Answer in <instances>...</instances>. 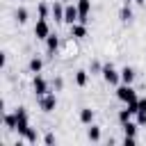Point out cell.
<instances>
[{
    "label": "cell",
    "mask_w": 146,
    "mask_h": 146,
    "mask_svg": "<svg viewBox=\"0 0 146 146\" xmlns=\"http://www.w3.org/2000/svg\"><path fill=\"white\" fill-rule=\"evenodd\" d=\"M32 91H34V96L39 98V96H46L48 91H52V87L48 84V80H46L41 73H34V75H32Z\"/></svg>",
    "instance_id": "obj_1"
},
{
    "label": "cell",
    "mask_w": 146,
    "mask_h": 146,
    "mask_svg": "<svg viewBox=\"0 0 146 146\" xmlns=\"http://www.w3.org/2000/svg\"><path fill=\"white\" fill-rule=\"evenodd\" d=\"M116 98H119L121 103H135V100H139L135 87H132V84H123V82L116 87Z\"/></svg>",
    "instance_id": "obj_2"
},
{
    "label": "cell",
    "mask_w": 146,
    "mask_h": 146,
    "mask_svg": "<svg viewBox=\"0 0 146 146\" xmlns=\"http://www.w3.org/2000/svg\"><path fill=\"white\" fill-rule=\"evenodd\" d=\"M14 112H16V121H18L16 132H18V137H23V135H25V130L30 128V114H27V110H25L23 105H18Z\"/></svg>",
    "instance_id": "obj_3"
},
{
    "label": "cell",
    "mask_w": 146,
    "mask_h": 146,
    "mask_svg": "<svg viewBox=\"0 0 146 146\" xmlns=\"http://www.w3.org/2000/svg\"><path fill=\"white\" fill-rule=\"evenodd\" d=\"M100 78H103L107 84H112V87H114V84H119V82H121V71H116V68H114V64H110V62H107V64H103V73H100Z\"/></svg>",
    "instance_id": "obj_4"
},
{
    "label": "cell",
    "mask_w": 146,
    "mask_h": 146,
    "mask_svg": "<svg viewBox=\"0 0 146 146\" xmlns=\"http://www.w3.org/2000/svg\"><path fill=\"white\" fill-rule=\"evenodd\" d=\"M39 107H41L46 114L55 112V110H57V91H48L46 96H39Z\"/></svg>",
    "instance_id": "obj_5"
},
{
    "label": "cell",
    "mask_w": 146,
    "mask_h": 146,
    "mask_svg": "<svg viewBox=\"0 0 146 146\" xmlns=\"http://www.w3.org/2000/svg\"><path fill=\"white\" fill-rule=\"evenodd\" d=\"M50 32H52V30H50V25H48V18H36V23H34V36L41 39V41H46Z\"/></svg>",
    "instance_id": "obj_6"
},
{
    "label": "cell",
    "mask_w": 146,
    "mask_h": 146,
    "mask_svg": "<svg viewBox=\"0 0 146 146\" xmlns=\"http://www.w3.org/2000/svg\"><path fill=\"white\" fill-rule=\"evenodd\" d=\"M80 21V11H78V5H66V9H64V23L66 25H73V23H78Z\"/></svg>",
    "instance_id": "obj_7"
},
{
    "label": "cell",
    "mask_w": 146,
    "mask_h": 146,
    "mask_svg": "<svg viewBox=\"0 0 146 146\" xmlns=\"http://www.w3.org/2000/svg\"><path fill=\"white\" fill-rule=\"evenodd\" d=\"M57 50H59V36H57L55 32H50V34H48V39H46V52H48L50 57H55V55H57Z\"/></svg>",
    "instance_id": "obj_8"
},
{
    "label": "cell",
    "mask_w": 146,
    "mask_h": 146,
    "mask_svg": "<svg viewBox=\"0 0 146 146\" xmlns=\"http://www.w3.org/2000/svg\"><path fill=\"white\" fill-rule=\"evenodd\" d=\"M78 11H80V23H89V14H91V0H78Z\"/></svg>",
    "instance_id": "obj_9"
},
{
    "label": "cell",
    "mask_w": 146,
    "mask_h": 146,
    "mask_svg": "<svg viewBox=\"0 0 146 146\" xmlns=\"http://www.w3.org/2000/svg\"><path fill=\"white\" fill-rule=\"evenodd\" d=\"M64 9H66V5L55 0L50 5V18H55V23H64Z\"/></svg>",
    "instance_id": "obj_10"
},
{
    "label": "cell",
    "mask_w": 146,
    "mask_h": 146,
    "mask_svg": "<svg viewBox=\"0 0 146 146\" xmlns=\"http://www.w3.org/2000/svg\"><path fill=\"white\" fill-rule=\"evenodd\" d=\"M68 34H71V39H84L87 36V23H73L71 25V30H68Z\"/></svg>",
    "instance_id": "obj_11"
},
{
    "label": "cell",
    "mask_w": 146,
    "mask_h": 146,
    "mask_svg": "<svg viewBox=\"0 0 146 146\" xmlns=\"http://www.w3.org/2000/svg\"><path fill=\"white\" fill-rule=\"evenodd\" d=\"M121 128H123V137H137V130L141 125L137 121H125V123H121Z\"/></svg>",
    "instance_id": "obj_12"
},
{
    "label": "cell",
    "mask_w": 146,
    "mask_h": 146,
    "mask_svg": "<svg viewBox=\"0 0 146 146\" xmlns=\"http://www.w3.org/2000/svg\"><path fill=\"white\" fill-rule=\"evenodd\" d=\"M135 78H137V73H135L132 66H123V68H121V82H123V84H132Z\"/></svg>",
    "instance_id": "obj_13"
},
{
    "label": "cell",
    "mask_w": 146,
    "mask_h": 146,
    "mask_svg": "<svg viewBox=\"0 0 146 146\" xmlns=\"http://www.w3.org/2000/svg\"><path fill=\"white\" fill-rule=\"evenodd\" d=\"M41 68H43V59L41 57H30V62H27V71L34 75V73H41Z\"/></svg>",
    "instance_id": "obj_14"
},
{
    "label": "cell",
    "mask_w": 146,
    "mask_h": 146,
    "mask_svg": "<svg viewBox=\"0 0 146 146\" xmlns=\"http://www.w3.org/2000/svg\"><path fill=\"white\" fill-rule=\"evenodd\" d=\"M94 119H96V112H94L91 107H82V110H80V123L89 125V123H94Z\"/></svg>",
    "instance_id": "obj_15"
},
{
    "label": "cell",
    "mask_w": 146,
    "mask_h": 146,
    "mask_svg": "<svg viewBox=\"0 0 146 146\" xmlns=\"http://www.w3.org/2000/svg\"><path fill=\"white\" fill-rule=\"evenodd\" d=\"M2 123H5L7 130H14V132H16V125H18V121H16V112H5Z\"/></svg>",
    "instance_id": "obj_16"
},
{
    "label": "cell",
    "mask_w": 146,
    "mask_h": 146,
    "mask_svg": "<svg viewBox=\"0 0 146 146\" xmlns=\"http://www.w3.org/2000/svg\"><path fill=\"white\" fill-rule=\"evenodd\" d=\"M89 75H91L89 71L78 68V71H75V84H78V87H87V84H89Z\"/></svg>",
    "instance_id": "obj_17"
},
{
    "label": "cell",
    "mask_w": 146,
    "mask_h": 146,
    "mask_svg": "<svg viewBox=\"0 0 146 146\" xmlns=\"http://www.w3.org/2000/svg\"><path fill=\"white\" fill-rule=\"evenodd\" d=\"M137 123L139 125H146V98H139V107H137Z\"/></svg>",
    "instance_id": "obj_18"
},
{
    "label": "cell",
    "mask_w": 146,
    "mask_h": 146,
    "mask_svg": "<svg viewBox=\"0 0 146 146\" xmlns=\"http://www.w3.org/2000/svg\"><path fill=\"white\" fill-rule=\"evenodd\" d=\"M27 16H30V14H27L25 7H16V9H14V21H16L18 25H25V23H27Z\"/></svg>",
    "instance_id": "obj_19"
},
{
    "label": "cell",
    "mask_w": 146,
    "mask_h": 146,
    "mask_svg": "<svg viewBox=\"0 0 146 146\" xmlns=\"http://www.w3.org/2000/svg\"><path fill=\"white\" fill-rule=\"evenodd\" d=\"M119 18H121V23H132V18H135V14H132V9H130V5H123V7L119 9Z\"/></svg>",
    "instance_id": "obj_20"
},
{
    "label": "cell",
    "mask_w": 146,
    "mask_h": 146,
    "mask_svg": "<svg viewBox=\"0 0 146 146\" xmlns=\"http://www.w3.org/2000/svg\"><path fill=\"white\" fill-rule=\"evenodd\" d=\"M87 139H89V141H100V125L89 123V128H87Z\"/></svg>",
    "instance_id": "obj_21"
},
{
    "label": "cell",
    "mask_w": 146,
    "mask_h": 146,
    "mask_svg": "<svg viewBox=\"0 0 146 146\" xmlns=\"http://www.w3.org/2000/svg\"><path fill=\"white\" fill-rule=\"evenodd\" d=\"M132 116H135V112H132V110H130L128 105H125L123 110H119V114H116V119H119V123H125V121H130Z\"/></svg>",
    "instance_id": "obj_22"
},
{
    "label": "cell",
    "mask_w": 146,
    "mask_h": 146,
    "mask_svg": "<svg viewBox=\"0 0 146 146\" xmlns=\"http://www.w3.org/2000/svg\"><path fill=\"white\" fill-rule=\"evenodd\" d=\"M21 139H23V141H27V144H36V141H39V135H36V130H34V128L30 125V128L25 130V135H23Z\"/></svg>",
    "instance_id": "obj_23"
},
{
    "label": "cell",
    "mask_w": 146,
    "mask_h": 146,
    "mask_svg": "<svg viewBox=\"0 0 146 146\" xmlns=\"http://www.w3.org/2000/svg\"><path fill=\"white\" fill-rule=\"evenodd\" d=\"M87 71H89L91 75H100V73H103V64H100L98 59H91V62H89V68H87Z\"/></svg>",
    "instance_id": "obj_24"
},
{
    "label": "cell",
    "mask_w": 146,
    "mask_h": 146,
    "mask_svg": "<svg viewBox=\"0 0 146 146\" xmlns=\"http://www.w3.org/2000/svg\"><path fill=\"white\" fill-rule=\"evenodd\" d=\"M36 11H39V18H50V7L46 2H39L36 5Z\"/></svg>",
    "instance_id": "obj_25"
},
{
    "label": "cell",
    "mask_w": 146,
    "mask_h": 146,
    "mask_svg": "<svg viewBox=\"0 0 146 146\" xmlns=\"http://www.w3.org/2000/svg\"><path fill=\"white\" fill-rule=\"evenodd\" d=\"M50 87H52V91H62L64 89V78L62 75H55L52 82H50Z\"/></svg>",
    "instance_id": "obj_26"
},
{
    "label": "cell",
    "mask_w": 146,
    "mask_h": 146,
    "mask_svg": "<svg viewBox=\"0 0 146 146\" xmlns=\"http://www.w3.org/2000/svg\"><path fill=\"white\" fill-rule=\"evenodd\" d=\"M43 144H48V146H50V144H57V137H55L52 132H48V135L43 137Z\"/></svg>",
    "instance_id": "obj_27"
},
{
    "label": "cell",
    "mask_w": 146,
    "mask_h": 146,
    "mask_svg": "<svg viewBox=\"0 0 146 146\" xmlns=\"http://www.w3.org/2000/svg\"><path fill=\"white\" fill-rule=\"evenodd\" d=\"M123 144L125 146H132V144H137V137H123Z\"/></svg>",
    "instance_id": "obj_28"
},
{
    "label": "cell",
    "mask_w": 146,
    "mask_h": 146,
    "mask_svg": "<svg viewBox=\"0 0 146 146\" xmlns=\"http://www.w3.org/2000/svg\"><path fill=\"white\" fill-rule=\"evenodd\" d=\"M132 2H137V5H146V0H132Z\"/></svg>",
    "instance_id": "obj_29"
},
{
    "label": "cell",
    "mask_w": 146,
    "mask_h": 146,
    "mask_svg": "<svg viewBox=\"0 0 146 146\" xmlns=\"http://www.w3.org/2000/svg\"><path fill=\"white\" fill-rule=\"evenodd\" d=\"M130 2H132V0H123V5H130Z\"/></svg>",
    "instance_id": "obj_30"
}]
</instances>
